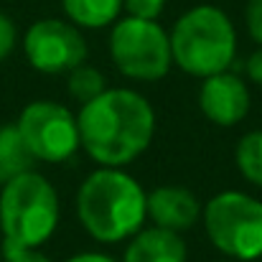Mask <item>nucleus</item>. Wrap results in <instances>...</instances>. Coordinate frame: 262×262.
I'll use <instances>...</instances> for the list:
<instances>
[{"instance_id": "11", "label": "nucleus", "mask_w": 262, "mask_h": 262, "mask_svg": "<svg viewBox=\"0 0 262 262\" xmlns=\"http://www.w3.org/2000/svg\"><path fill=\"white\" fill-rule=\"evenodd\" d=\"M120 262H188V247L178 232L150 227L127 239Z\"/></svg>"}, {"instance_id": "18", "label": "nucleus", "mask_w": 262, "mask_h": 262, "mask_svg": "<svg viewBox=\"0 0 262 262\" xmlns=\"http://www.w3.org/2000/svg\"><path fill=\"white\" fill-rule=\"evenodd\" d=\"M3 262H51L38 247H13L3 245Z\"/></svg>"}, {"instance_id": "12", "label": "nucleus", "mask_w": 262, "mask_h": 262, "mask_svg": "<svg viewBox=\"0 0 262 262\" xmlns=\"http://www.w3.org/2000/svg\"><path fill=\"white\" fill-rule=\"evenodd\" d=\"M36 158L31 156L28 145L23 143L15 125H0V186L10 178L31 171Z\"/></svg>"}, {"instance_id": "22", "label": "nucleus", "mask_w": 262, "mask_h": 262, "mask_svg": "<svg viewBox=\"0 0 262 262\" xmlns=\"http://www.w3.org/2000/svg\"><path fill=\"white\" fill-rule=\"evenodd\" d=\"M0 262H3V252H0Z\"/></svg>"}, {"instance_id": "13", "label": "nucleus", "mask_w": 262, "mask_h": 262, "mask_svg": "<svg viewBox=\"0 0 262 262\" xmlns=\"http://www.w3.org/2000/svg\"><path fill=\"white\" fill-rule=\"evenodd\" d=\"M61 8L79 28H104L117 20L122 0H61Z\"/></svg>"}, {"instance_id": "21", "label": "nucleus", "mask_w": 262, "mask_h": 262, "mask_svg": "<svg viewBox=\"0 0 262 262\" xmlns=\"http://www.w3.org/2000/svg\"><path fill=\"white\" fill-rule=\"evenodd\" d=\"M67 262H117V260L104 255V252H79V255H72Z\"/></svg>"}, {"instance_id": "7", "label": "nucleus", "mask_w": 262, "mask_h": 262, "mask_svg": "<svg viewBox=\"0 0 262 262\" xmlns=\"http://www.w3.org/2000/svg\"><path fill=\"white\" fill-rule=\"evenodd\" d=\"M15 127L31 156L41 163H67L82 148L77 115L54 99L28 102L20 110Z\"/></svg>"}, {"instance_id": "8", "label": "nucleus", "mask_w": 262, "mask_h": 262, "mask_svg": "<svg viewBox=\"0 0 262 262\" xmlns=\"http://www.w3.org/2000/svg\"><path fill=\"white\" fill-rule=\"evenodd\" d=\"M26 61L41 74H69L87 61V41L72 20L43 18L28 26L23 36Z\"/></svg>"}, {"instance_id": "19", "label": "nucleus", "mask_w": 262, "mask_h": 262, "mask_svg": "<svg viewBox=\"0 0 262 262\" xmlns=\"http://www.w3.org/2000/svg\"><path fill=\"white\" fill-rule=\"evenodd\" d=\"M15 41H18V28H15V23H13L5 13H0V61H5V59L13 54Z\"/></svg>"}, {"instance_id": "1", "label": "nucleus", "mask_w": 262, "mask_h": 262, "mask_svg": "<svg viewBox=\"0 0 262 262\" xmlns=\"http://www.w3.org/2000/svg\"><path fill=\"white\" fill-rule=\"evenodd\" d=\"M156 110L135 89H104L82 104L77 115L82 150L97 166L125 168L135 163L153 143Z\"/></svg>"}, {"instance_id": "20", "label": "nucleus", "mask_w": 262, "mask_h": 262, "mask_svg": "<svg viewBox=\"0 0 262 262\" xmlns=\"http://www.w3.org/2000/svg\"><path fill=\"white\" fill-rule=\"evenodd\" d=\"M245 72H247V77H250L252 84L262 87V46H257V49L247 56V61H245Z\"/></svg>"}, {"instance_id": "6", "label": "nucleus", "mask_w": 262, "mask_h": 262, "mask_svg": "<svg viewBox=\"0 0 262 262\" xmlns=\"http://www.w3.org/2000/svg\"><path fill=\"white\" fill-rule=\"evenodd\" d=\"M110 59L115 69L133 82H161L173 67L171 38L158 20L125 15L112 23Z\"/></svg>"}, {"instance_id": "16", "label": "nucleus", "mask_w": 262, "mask_h": 262, "mask_svg": "<svg viewBox=\"0 0 262 262\" xmlns=\"http://www.w3.org/2000/svg\"><path fill=\"white\" fill-rule=\"evenodd\" d=\"M166 0H122V10L133 18H145V20H158L163 13Z\"/></svg>"}, {"instance_id": "3", "label": "nucleus", "mask_w": 262, "mask_h": 262, "mask_svg": "<svg viewBox=\"0 0 262 262\" xmlns=\"http://www.w3.org/2000/svg\"><path fill=\"white\" fill-rule=\"evenodd\" d=\"M171 56L188 77L227 72L237 56V31L232 18L216 5H196L173 23Z\"/></svg>"}, {"instance_id": "5", "label": "nucleus", "mask_w": 262, "mask_h": 262, "mask_svg": "<svg viewBox=\"0 0 262 262\" xmlns=\"http://www.w3.org/2000/svg\"><path fill=\"white\" fill-rule=\"evenodd\" d=\"M201 224L224 257L252 262L262 257V201L245 191H219L201 209Z\"/></svg>"}, {"instance_id": "14", "label": "nucleus", "mask_w": 262, "mask_h": 262, "mask_svg": "<svg viewBox=\"0 0 262 262\" xmlns=\"http://www.w3.org/2000/svg\"><path fill=\"white\" fill-rule=\"evenodd\" d=\"M234 163L247 183L262 188V130H250L234 148Z\"/></svg>"}, {"instance_id": "2", "label": "nucleus", "mask_w": 262, "mask_h": 262, "mask_svg": "<svg viewBox=\"0 0 262 262\" xmlns=\"http://www.w3.org/2000/svg\"><path fill=\"white\" fill-rule=\"evenodd\" d=\"M145 188L122 168H104L82 181L77 191V216L92 239L99 245H120L135 237L145 219Z\"/></svg>"}, {"instance_id": "4", "label": "nucleus", "mask_w": 262, "mask_h": 262, "mask_svg": "<svg viewBox=\"0 0 262 262\" xmlns=\"http://www.w3.org/2000/svg\"><path fill=\"white\" fill-rule=\"evenodd\" d=\"M59 219V191L43 173L31 168L0 186L3 245L41 247L56 234Z\"/></svg>"}, {"instance_id": "17", "label": "nucleus", "mask_w": 262, "mask_h": 262, "mask_svg": "<svg viewBox=\"0 0 262 262\" xmlns=\"http://www.w3.org/2000/svg\"><path fill=\"white\" fill-rule=\"evenodd\" d=\"M245 26L250 38L262 46V0H247L245 5Z\"/></svg>"}, {"instance_id": "15", "label": "nucleus", "mask_w": 262, "mask_h": 262, "mask_svg": "<svg viewBox=\"0 0 262 262\" xmlns=\"http://www.w3.org/2000/svg\"><path fill=\"white\" fill-rule=\"evenodd\" d=\"M104 89H107L104 74H102L99 69L89 67L87 61L79 64V67H74V69L67 74V92H69V97H72L74 102H79V104L92 102V99L99 97Z\"/></svg>"}, {"instance_id": "9", "label": "nucleus", "mask_w": 262, "mask_h": 262, "mask_svg": "<svg viewBox=\"0 0 262 262\" xmlns=\"http://www.w3.org/2000/svg\"><path fill=\"white\" fill-rule=\"evenodd\" d=\"M252 97L247 82L234 72H219L201 79L199 87V110L216 127H234L250 112Z\"/></svg>"}, {"instance_id": "10", "label": "nucleus", "mask_w": 262, "mask_h": 262, "mask_svg": "<svg viewBox=\"0 0 262 262\" xmlns=\"http://www.w3.org/2000/svg\"><path fill=\"white\" fill-rule=\"evenodd\" d=\"M148 204V219L153 222V227L168 229V232H188L201 222V201L199 196L186 188V186H176L166 183L158 186L153 191H148L145 196Z\"/></svg>"}]
</instances>
